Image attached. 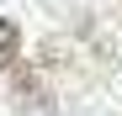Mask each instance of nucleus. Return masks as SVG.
<instances>
[{"label":"nucleus","mask_w":122,"mask_h":116,"mask_svg":"<svg viewBox=\"0 0 122 116\" xmlns=\"http://www.w3.org/2000/svg\"><path fill=\"white\" fill-rule=\"evenodd\" d=\"M16 53H21V32H16V21H5V16H0V69H5Z\"/></svg>","instance_id":"1"}]
</instances>
